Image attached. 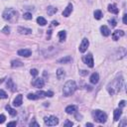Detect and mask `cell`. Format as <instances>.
Here are the masks:
<instances>
[{"label": "cell", "instance_id": "6da1fadb", "mask_svg": "<svg viewBox=\"0 0 127 127\" xmlns=\"http://www.w3.org/2000/svg\"><path fill=\"white\" fill-rule=\"evenodd\" d=\"M122 84H123V79L122 77H118L116 78L113 81H111L109 84L107 85V90L111 95L113 94H116L117 92H120V89L122 87Z\"/></svg>", "mask_w": 127, "mask_h": 127}, {"label": "cell", "instance_id": "7a4b0ae2", "mask_svg": "<svg viewBox=\"0 0 127 127\" xmlns=\"http://www.w3.org/2000/svg\"><path fill=\"white\" fill-rule=\"evenodd\" d=\"M77 89V83L74 81H69L66 82L63 88V93L65 96H70L71 94H74Z\"/></svg>", "mask_w": 127, "mask_h": 127}, {"label": "cell", "instance_id": "3957f363", "mask_svg": "<svg viewBox=\"0 0 127 127\" xmlns=\"http://www.w3.org/2000/svg\"><path fill=\"white\" fill-rule=\"evenodd\" d=\"M3 19L6 20V21H9V22H15L17 20V12L16 10H14L13 8H8L6 9L3 14Z\"/></svg>", "mask_w": 127, "mask_h": 127}, {"label": "cell", "instance_id": "277c9868", "mask_svg": "<svg viewBox=\"0 0 127 127\" xmlns=\"http://www.w3.org/2000/svg\"><path fill=\"white\" fill-rule=\"evenodd\" d=\"M92 115H93V118L96 122H98V123H105L106 122L107 115H106L105 112L97 109V110H94L92 112Z\"/></svg>", "mask_w": 127, "mask_h": 127}, {"label": "cell", "instance_id": "5b68a950", "mask_svg": "<svg viewBox=\"0 0 127 127\" xmlns=\"http://www.w3.org/2000/svg\"><path fill=\"white\" fill-rule=\"evenodd\" d=\"M44 122L48 126H56L59 124V119L56 116H48L44 118Z\"/></svg>", "mask_w": 127, "mask_h": 127}, {"label": "cell", "instance_id": "8992f818", "mask_svg": "<svg viewBox=\"0 0 127 127\" xmlns=\"http://www.w3.org/2000/svg\"><path fill=\"white\" fill-rule=\"evenodd\" d=\"M82 62H83L85 65H87L89 68H93V66H94L93 57H92V54H88L87 56H84V57L82 58Z\"/></svg>", "mask_w": 127, "mask_h": 127}, {"label": "cell", "instance_id": "52a82bcc", "mask_svg": "<svg viewBox=\"0 0 127 127\" xmlns=\"http://www.w3.org/2000/svg\"><path fill=\"white\" fill-rule=\"evenodd\" d=\"M88 46H89V42H88V40H87L86 38H84V39L82 40L81 46H80V52H81V53H84V52L87 50Z\"/></svg>", "mask_w": 127, "mask_h": 127}, {"label": "cell", "instance_id": "ba28073f", "mask_svg": "<svg viewBox=\"0 0 127 127\" xmlns=\"http://www.w3.org/2000/svg\"><path fill=\"white\" fill-rule=\"evenodd\" d=\"M32 84L35 86V87H38V88H42V87H44V85H45V81H44V80L43 79H36L33 82H32Z\"/></svg>", "mask_w": 127, "mask_h": 127}, {"label": "cell", "instance_id": "9c48e42d", "mask_svg": "<svg viewBox=\"0 0 127 127\" xmlns=\"http://www.w3.org/2000/svg\"><path fill=\"white\" fill-rule=\"evenodd\" d=\"M18 55L21 56V57H25V58H28L32 55V52L28 49H22V50H19L18 51Z\"/></svg>", "mask_w": 127, "mask_h": 127}, {"label": "cell", "instance_id": "30bf717a", "mask_svg": "<svg viewBox=\"0 0 127 127\" xmlns=\"http://www.w3.org/2000/svg\"><path fill=\"white\" fill-rule=\"evenodd\" d=\"M78 111V106L77 105H69L66 107V112L68 114H75Z\"/></svg>", "mask_w": 127, "mask_h": 127}, {"label": "cell", "instance_id": "8fae6325", "mask_svg": "<svg viewBox=\"0 0 127 127\" xmlns=\"http://www.w3.org/2000/svg\"><path fill=\"white\" fill-rule=\"evenodd\" d=\"M123 36H124V32H123V31H121V30H116V31H114L113 34H112V39H113L114 41H117V40H119V38L123 37Z\"/></svg>", "mask_w": 127, "mask_h": 127}, {"label": "cell", "instance_id": "7c38bea8", "mask_svg": "<svg viewBox=\"0 0 127 127\" xmlns=\"http://www.w3.org/2000/svg\"><path fill=\"white\" fill-rule=\"evenodd\" d=\"M22 100H23V95H22V94H18V95L15 97V99L13 100V105L16 106V107L20 106V105L22 104Z\"/></svg>", "mask_w": 127, "mask_h": 127}, {"label": "cell", "instance_id": "4fadbf2b", "mask_svg": "<svg viewBox=\"0 0 127 127\" xmlns=\"http://www.w3.org/2000/svg\"><path fill=\"white\" fill-rule=\"evenodd\" d=\"M89 81H90V82L93 83V84L97 83V82H98V81H99V76H98L97 72H93V74H92V76H90Z\"/></svg>", "mask_w": 127, "mask_h": 127}, {"label": "cell", "instance_id": "5bb4252c", "mask_svg": "<svg viewBox=\"0 0 127 127\" xmlns=\"http://www.w3.org/2000/svg\"><path fill=\"white\" fill-rule=\"evenodd\" d=\"M6 84H7V87L11 90V92H15V90L17 89V88H16V84L13 82V81H12L11 79H8V80H7V83H6Z\"/></svg>", "mask_w": 127, "mask_h": 127}, {"label": "cell", "instance_id": "9a60e30c", "mask_svg": "<svg viewBox=\"0 0 127 127\" xmlns=\"http://www.w3.org/2000/svg\"><path fill=\"white\" fill-rule=\"evenodd\" d=\"M37 94H38L39 97H44V96L52 97V96H54L53 92H37Z\"/></svg>", "mask_w": 127, "mask_h": 127}, {"label": "cell", "instance_id": "2e32d148", "mask_svg": "<svg viewBox=\"0 0 127 127\" xmlns=\"http://www.w3.org/2000/svg\"><path fill=\"white\" fill-rule=\"evenodd\" d=\"M71 11H72V5H71V4H69V5L67 6V8L64 10V12H63V16H65V17H69V16L70 15Z\"/></svg>", "mask_w": 127, "mask_h": 127}, {"label": "cell", "instance_id": "e0dca14e", "mask_svg": "<svg viewBox=\"0 0 127 127\" xmlns=\"http://www.w3.org/2000/svg\"><path fill=\"white\" fill-rule=\"evenodd\" d=\"M100 31H101V34L104 36V37H107V36L110 35V30L108 29L106 26H101L100 27Z\"/></svg>", "mask_w": 127, "mask_h": 127}, {"label": "cell", "instance_id": "ac0fdd59", "mask_svg": "<svg viewBox=\"0 0 127 127\" xmlns=\"http://www.w3.org/2000/svg\"><path fill=\"white\" fill-rule=\"evenodd\" d=\"M18 32L20 34H24V35H29L32 33V30L31 29H28V28H23V27H19L18 28Z\"/></svg>", "mask_w": 127, "mask_h": 127}, {"label": "cell", "instance_id": "d6986e66", "mask_svg": "<svg viewBox=\"0 0 127 127\" xmlns=\"http://www.w3.org/2000/svg\"><path fill=\"white\" fill-rule=\"evenodd\" d=\"M121 114H122V110H121V108H117V109H115L114 110V121H118L119 120V118H120V116H121Z\"/></svg>", "mask_w": 127, "mask_h": 127}, {"label": "cell", "instance_id": "ffe728a7", "mask_svg": "<svg viewBox=\"0 0 127 127\" xmlns=\"http://www.w3.org/2000/svg\"><path fill=\"white\" fill-rule=\"evenodd\" d=\"M108 11L113 13V14H118V8L116 7V5L114 4H110V5H108Z\"/></svg>", "mask_w": 127, "mask_h": 127}, {"label": "cell", "instance_id": "44dd1931", "mask_svg": "<svg viewBox=\"0 0 127 127\" xmlns=\"http://www.w3.org/2000/svg\"><path fill=\"white\" fill-rule=\"evenodd\" d=\"M11 67L12 68H19V67H23V63L18 61V60H14L11 62Z\"/></svg>", "mask_w": 127, "mask_h": 127}, {"label": "cell", "instance_id": "7402d4cb", "mask_svg": "<svg viewBox=\"0 0 127 127\" xmlns=\"http://www.w3.org/2000/svg\"><path fill=\"white\" fill-rule=\"evenodd\" d=\"M65 70L63 69H57V78H58V80H62L64 77H65Z\"/></svg>", "mask_w": 127, "mask_h": 127}, {"label": "cell", "instance_id": "603a6c76", "mask_svg": "<svg viewBox=\"0 0 127 127\" xmlns=\"http://www.w3.org/2000/svg\"><path fill=\"white\" fill-rule=\"evenodd\" d=\"M69 62H71V58H70L69 56H67V57H65V58H62V59H60V60L58 61V63H60V64H69Z\"/></svg>", "mask_w": 127, "mask_h": 127}, {"label": "cell", "instance_id": "cb8c5ba5", "mask_svg": "<svg viewBox=\"0 0 127 127\" xmlns=\"http://www.w3.org/2000/svg\"><path fill=\"white\" fill-rule=\"evenodd\" d=\"M58 36H59L60 41H61V42H64V41L66 40V38H67V33H66V31H60L59 34H58Z\"/></svg>", "mask_w": 127, "mask_h": 127}, {"label": "cell", "instance_id": "d4e9b609", "mask_svg": "<svg viewBox=\"0 0 127 127\" xmlns=\"http://www.w3.org/2000/svg\"><path fill=\"white\" fill-rule=\"evenodd\" d=\"M5 108H6V110L9 112V114H10L11 116H15V115L17 114V111H16L15 109H13V108H12L10 105H6Z\"/></svg>", "mask_w": 127, "mask_h": 127}, {"label": "cell", "instance_id": "484cf974", "mask_svg": "<svg viewBox=\"0 0 127 127\" xmlns=\"http://www.w3.org/2000/svg\"><path fill=\"white\" fill-rule=\"evenodd\" d=\"M57 11H58V9H57V8H55V7H52V6L48 7V10H47V12H48V15H50V16L54 15V14H55Z\"/></svg>", "mask_w": 127, "mask_h": 127}, {"label": "cell", "instance_id": "4316f807", "mask_svg": "<svg viewBox=\"0 0 127 127\" xmlns=\"http://www.w3.org/2000/svg\"><path fill=\"white\" fill-rule=\"evenodd\" d=\"M37 23L39 25H41V26H45L47 24V21H46L45 18H43V17H38L37 18Z\"/></svg>", "mask_w": 127, "mask_h": 127}, {"label": "cell", "instance_id": "83f0119b", "mask_svg": "<svg viewBox=\"0 0 127 127\" xmlns=\"http://www.w3.org/2000/svg\"><path fill=\"white\" fill-rule=\"evenodd\" d=\"M101 17H102V12L100 10H95L94 11V18L96 20H99L101 19Z\"/></svg>", "mask_w": 127, "mask_h": 127}, {"label": "cell", "instance_id": "f1b7e54d", "mask_svg": "<svg viewBox=\"0 0 127 127\" xmlns=\"http://www.w3.org/2000/svg\"><path fill=\"white\" fill-rule=\"evenodd\" d=\"M27 97H28V99H32V100H36V99L39 98V96H38L37 93H36V94H34V93H29V94L27 95Z\"/></svg>", "mask_w": 127, "mask_h": 127}, {"label": "cell", "instance_id": "f546056e", "mask_svg": "<svg viewBox=\"0 0 127 127\" xmlns=\"http://www.w3.org/2000/svg\"><path fill=\"white\" fill-rule=\"evenodd\" d=\"M8 97V94L4 92L3 89H0V99H5Z\"/></svg>", "mask_w": 127, "mask_h": 127}, {"label": "cell", "instance_id": "4dcf8cb0", "mask_svg": "<svg viewBox=\"0 0 127 127\" xmlns=\"http://www.w3.org/2000/svg\"><path fill=\"white\" fill-rule=\"evenodd\" d=\"M23 17H24V19H26V20H32V18H33L31 13H24Z\"/></svg>", "mask_w": 127, "mask_h": 127}, {"label": "cell", "instance_id": "1f68e13d", "mask_svg": "<svg viewBox=\"0 0 127 127\" xmlns=\"http://www.w3.org/2000/svg\"><path fill=\"white\" fill-rule=\"evenodd\" d=\"M30 72H31V75H32L33 77H37V76H38V70L36 69H32L30 70Z\"/></svg>", "mask_w": 127, "mask_h": 127}, {"label": "cell", "instance_id": "d6a6232c", "mask_svg": "<svg viewBox=\"0 0 127 127\" xmlns=\"http://www.w3.org/2000/svg\"><path fill=\"white\" fill-rule=\"evenodd\" d=\"M66 127H71L72 125H74V123H72L71 121H69V120H66V122H65V124H64Z\"/></svg>", "mask_w": 127, "mask_h": 127}, {"label": "cell", "instance_id": "836d02e7", "mask_svg": "<svg viewBox=\"0 0 127 127\" xmlns=\"http://www.w3.org/2000/svg\"><path fill=\"white\" fill-rule=\"evenodd\" d=\"M109 24H110V26H111V27H115V26L117 25V23H116V20H115V19H111V20H109Z\"/></svg>", "mask_w": 127, "mask_h": 127}, {"label": "cell", "instance_id": "e575fe53", "mask_svg": "<svg viewBox=\"0 0 127 127\" xmlns=\"http://www.w3.org/2000/svg\"><path fill=\"white\" fill-rule=\"evenodd\" d=\"M2 32H3L4 34H9V33H10V28H9L8 26H6V27H4V28H3Z\"/></svg>", "mask_w": 127, "mask_h": 127}, {"label": "cell", "instance_id": "d590c367", "mask_svg": "<svg viewBox=\"0 0 127 127\" xmlns=\"http://www.w3.org/2000/svg\"><path fill=\"white\" fill-rule=\"evenodd\" d=\"M5 119H6L5 115H3V114H0V124H2V123L5 121Z\"/></svg>", "mask_w": 127, "mask_h": 127}, {"label": "cell", "instance_id": "8d00e7d4", "mask_svg": "<svg viewBox=\"0 0 127 127\" xmlns=\"http://www.w3.org/2000/svg\"><path fill=\"white\" fill-rule=\"evenodd\" d=\"M125 100H121L119 103H118V105H119V108H123L124 106H125Z\"/></svg>", "mask_w": 127, "mask_h": 127}, {"label": "cell", "instance_id": "74e56055", "mask_svg": "<svg viewBox=\"0 0 127 127\" xmlns=\"http://www.w3.org/2000/svg\"><path fill=\"white\" fill-rule=\"evenodd\" d=\"M16 124H17L16 121H12V122H9V123L7 124V126H8V127H12V126H16Z\"/></svg>", "mask_w": 127, "mask_h": 127}, {"label": "cell", "instance_id": "f35d334b", "mask_svg": "<svg viewBox=\"0 0 127 127\" xmlns=\"http://www.w3.org/2000/svg\"><path fill=\"white\" fill-rule=\"evenodd\" d=\"M30 126H36V127H39L40 125H39L37 122H36V121H33V122L30 123Z\"/></svg>", "mask_w": 127, "mask_h": 127}, {"label": "cell", "instance_id": "ab89813d", "mask_svg": "<svg viewBox=\"0 0 127 127\" xmlns=\"http://www.w3.org/2000/svg\"><path fill=\"white\" fill-rule=\"evenodd\" d=\"M123 23L127 24V15L126 14H124V16H123Z\"/></svg>", "mask_w": 127, "mask_h": 127}, {"label": "cell", "instance_id": "60d3db41", "mask_svg": "<svg viewBox=\"0 0 127 127\" xmlns=\"http://www.w3.org/2000/svg\"><path fill=\"white\" fill-rule=\"evenodd\" d=\"M80 74H81V76H85V75L88 74V71H86V70H81V71H80Z\"/></svg>", "mask_w": 127, "mask_h": 127}, {"label": "cell", "instance_id": "b9f144b4", "mask_svg": "<svg viewBox=\"0 0 127 127\" xmlns=\"http://www.w3.org/2000/svg\"><path fill=\"white\" fill-rule=\"evenodd\" d=\"M52 24H53L54 26H58V25H59V23H58L57 21H53V22H52Z\"/></svg>", "mask_w": 127, "mask_h": 127}, {"label": "cell", "instance_id": "7bdbcfd3", "mask_svg": "<svg viewBox=\"0 0 127 127\" xmlns=\"http://www.w3.org/2000/svg\"><path fill=\"white\" fill-rule=\"evenodd\" d=\"M86 126H90V127H92V126H93V124H92V123H86Z\"/></svg>", "mask_w": 127, "mask_h": 127}]
</instances>
